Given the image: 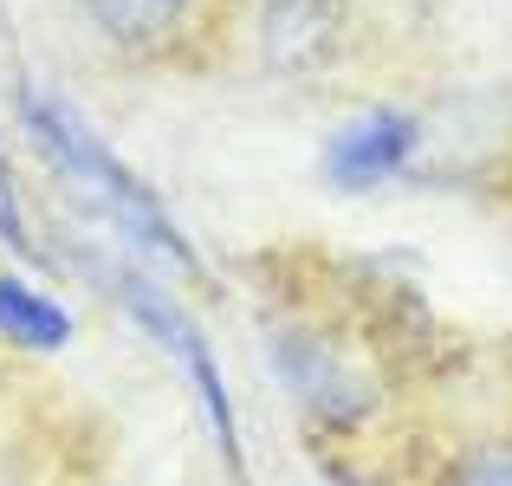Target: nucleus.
Wrapping results in <instances>:
<instances>
[{
    "label": "nucleus",
    "mask_w": 512,
    "mask_h": 486,
    "mask_svg": "<svg viewBox=\"0 0 512 486\" xmlns=\"http://www.w3.org/2000/svg\"><path fill=\"white\" fill-rule=\"evenodd\" d=\"M20 124H26V137L39 143V156H46L65 182H72V195L85 201L91 214H104V221H111L137 253H156V260H169V266H182V273L201 279L195 247L175 234V221L163 214V201H156L150 188L124 169V162L104 150V143L91 137V130L78 124L65 104L39 98V91H20Z\"/></svg>",
    "instance_id": "obj_1"
},
{
    "label": "nucleus",
    "mask_w": 512,
    "mask_h": 486,
    "mask_svg": "<svg viewBox=\"0 0 512 486\" xmlns=\"http://www.w3.org/2000/svg\"><path fill=\"white\" fill-rule=\"evenodd\" d=\"M0 337L26 350H59L72 337V318L46 299V292L20 286V279H0Z\"/></svg>",
    "instance_id": "obj_4"
},
{
    "label": "nucleus",
    "mask_w": 512,
    "mask_h": 486,
    "mask_svg": "<svg viewBox=\"0 0 512 486\" xmlns=\"http://www.w3.org/2000/svg\"><path fill=\"white\" fill-rule=\"evenodd\" d=\"M85 7H91V20H98L111 39L150 46V39H163L169 26L188 13V0H85Z\"/></svg>",
    "instance_id": "obj_5"
},
{
    "label": "nucleus",
    "mask_w": 512,
    "mask_h": 486,
    "mask_svg": "<svg viewBox=\"0 0 512 486\" xmlns=\"http://www.w3.org/2000/svg\"><path fill=\"white\" fill-rule=\"evenodd\" d=\"M111 292H117V305H124V312L143 324V337H156V344H163L169 357H175V370L195 383V396H201V409H208V422H214V441H221L227 467H240V448H234V409H227V383H221V370H214V357H208V344H201V331H195V324H188L182 312H175V305H169L143 273H124V266H117V273H111Z\"/></svg>",
    "instance_id": "obj_2"
},
{
    "label": "nucleus",
    "mask_w": 512,
    "mask_h": 486,
    "mask_svg": "<svg viewBox=\"0 0 512 486\" xmlns=\"http://www.w3.org/2000/svg\"><path fill=\"white\" fill-rule=\"evenodd\" d=\"M325 20H331V0H273L266 13V46H273L279 65L305 59V52L325 39Z\"/></svg>",
    "instance_id": "obj_6"
},
{
    "label": "nucleus",
    "mask_w": 512,
    "mask_h": 486,
    "mask_svg": "<svg viewBox=\"0 0 512 486\" xmlns=\"http://www.w3.org/2000/svg\"><path fill=\"white\" fill-rule=\"evenodd\" d=\"M415 150V124L402 111H370V117H357V124H344L338 137H331V150H325V175L338 188H376V182H389V175L409 162Z\"/></svg>",
    "instance_id": "obj_3"
},
{
    "label": "nucleus",
    "mask_w": 512,
    "mask_h": 486,
    "mask_svg": "<svg viewBox=\"0 0 512 486\" xmlns=\"http://www.w3.org/2000/svg\"><path fill=\"white\" fill-rule=\"evenodd\" d=\"M0 240H7L20 260H39V240L26 234V214H20V188H13V169H7V150H0Z\"/></svg>",
    "instance_id": "obj_7"
},
{
    "label": "nucleus",
    "mask_w": 512,
    "mask_h": 486,
    "mask_svg": "<svg viewBox=\"0 0 512 486\" xmlns=\"http://www.w3.org/2000/svg\"><path fill=\"white\" fill-rule=\"evenodd\" d=\"M461 486H512V448H487L461 467Z\"/></svg>",
    "instance_id": "obj_8"
}]
</instances>
